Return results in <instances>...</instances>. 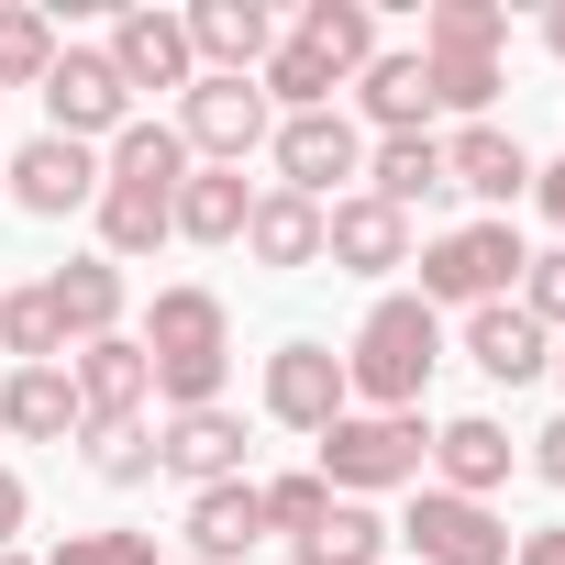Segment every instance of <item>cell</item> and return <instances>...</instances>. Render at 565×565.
<instances>
[{
  "mask_svg": "<svg viewBox=\"0 0 565 565\" xmlns=\"http://www.w3.org/2000/svg\"><path fill=\"white\" fill-rule=\"evenodd\" d=\"M466 366L499 377V388H532V377L554 366V333H543L521 300H488V311H466Z\"/></svg>",
  "mask_w": 565,
  "mask_h": 565,
  "instance_id": "17",
  "label": "cell"
},
{
  "mask_svg": "<svg viewBox=\"0 0 565 565\" xmlns=\"http://www.w3.org/2000/svg\"><path fill=\"white\" fill-rule=\"evenodd\" d=\"M0 565H34V554H0Z\"/></svg>",
  "mask_w": 565,
  "mask_h": 565,
  "instance_id": "42",
  "label": "cell"
},
{
  "mask_svg": "<svg viewBox=\"0 0 565 565\" xmlns=\"http://www.w3.org/2000/svg\"><path fill=\"white\" fill-rule=\"evenodd\" d=\"M532 477H554V488H565V411L532 433Z\"/></svg>",
  "mask_w": 565,
  "mask_h": 565,
  "instance_id": "37",
  "label": "cell"
},
{
  "mask_svg": "<svg viewBox=\"0 0 565 565\" xmlns=\"http://www.w3.org/2000/svg\"><path fill=\"white\" fill-rule=\"evenodd\" d=\"M134 122V89H122V67L100 56V45H56V67H45V134H67V145H111Z\"/></svg>",
  "mask_w": 565,
  "mask_h": 565,
  "instance_id": "7",
  "label": "cell"
},
{
  "mask_svg": "<svg viewBox=\"0 0 565 565\" xmlns=\"http://www.w3.org/2000/svg\"><path fill=\"white\" fill-rule=\"evenodd\" d=\"M510 565H565V521H543V532H521V543H510Z\"/></svg>",
  "mask_w": 565,
  "mask_h": 565,
  "instance_id": "38",
  "label": "cell"
},
{
  "mask_svg": "<svg viewBox=\"0 0 565 565\" xmlns=\"http://www.w3.org/2000/svg\"><path fill=\"white\" fill-rule=\"evenodd\" d=\"M344 411H355V388H344V355H333V344L289 333V344L266 355V422H277V433H311V444H322Z\"/></svg>",
  "mask_w": 565,
  "mask_h": 565,
  "instance_id": "9",
  "label": "cell"
},
{
  "mask_svg": "<svg viewBox=\"0 0 565 565\" xmlns=\"http://www.w3.org/2000/svg\"><path fill=\"white\" fill-rule=\"evenodd\" d=\"M0 189H12L34 222H67V211H89V200H100V156H89V145H67V134H34V145H12Z\"/></svg>",
  "mask_w": 565,
  "mask_h": 565,
  "instance_id": "11",
  "label": "cell"
},
{
  "mask_svg": "<svg viewBox=\"0 0 565 565\" xmlns=\"http://www.w3.org/2000/svg\"><path fill=\"white\" fill-rule=\"evenodd\" d=\"M0 167H12V145H0Z\"/></svg>",
  "mask_w": 565,
  "mask_h": 565,
  "instance_id": "43",
  "label": "cell"
},
{
  "mask_svg": "<svg viewBox=\"0 0 565 565\" xmlns=\"http://www.w3.org/2000/svg\"><path fill=\"white\" fill-rule=\"evenodd\" d=\"M156 477H189V499L200 488H233L244 477V422L211 399V411H167L156 422Z\"/></svg>",
  "mask_w": 565,
  "mask_h": 565,
  "instance_id": "13",
  "label": "cell"
},
{
  "mask_svg": "<svg viewBox=\"0 0 565 565\" xmlns=\"http://www.w3.org/2000/svg\"><path fill=\"white\" fill-rule=\"evenodd\" d=\"M134 344H145V377H156L167 411H211L222 377H233V311L211 289H156V311H145Z\"/></svg>",
  "mask_w": 565,
  "mask_h": 565,
  "instance_id": "3",
  "label": "cell"
},
{
  "mask_svg": "<svg viewBox=\"0 0 565 565\" xmlns=\"http://www.w3.org/2000/svg\"><path fill=\"white\" fill-rule=\"evenodd\" d=\"M543 377H565V344H554V366H543Z\"/></svg>",
  "mask_w": 565,
  "mask_h": 565,
  "instance_id": "41",
  "label": "cell"
},
{
  "mask_svg": "<svg viewBox=\"0 0 565 565\" xmlns=\"http://www.w3.org/2000/svg\"><path fill=\"white\" fill-rule=\"evenodd\" d=\"M255 543H266V499H255V477L189 499V565H244Z\"/></svg>",
  "mask_w": 565,
  "mask_h": 565,
  "instance_id": "21",
  "label": "cell"
},
{
  "mask_svg": "<svg viewBox=\"0 0 565 565\" xmlns=\"http://www.w3.org/2000/svg\"><path fill=\"white\" fill-rule=\"evenodd\" d=\"M100 56L122 67V89H189V78H200V56H189V23H178V12H122Z\"/></svg>",
  "mask_w": 565,
  "mask_h": 565,
  "instance_id": "18",
  "label": "cell"
},
{
  "mask_svg": "<svg viewBox=\"0 0 565 565\" xmlns=\"http://www.w3.org/2000/svg\"><path fill=\"white\" fill-rule=\"evenodd\" d=\"M300 565H388V521L366 499H333V521L300 543Z\"/></svg>",
  "mask_w": 565,
  "mask_h": 565,
  "instance_id": "29",
  "label": "cell"
},
{
  "mask_svg": "<svg viewBox=\"0 0 565 565\" xmlns=\"http://www.w3.org/2000/svg\"><path fill=\"white\" fill-rule=\"evenodd\" d=\"M444 178H455L466 200H488V222H510V200L532 189V156H521V134L466 122V134H444Z\"/></svg>",
  "mask_w": 565,
  "mask_h": 565,
  "instance_id": "16",
  "label": "cell"
},
{
  "mask_svg": "<svg viewBox=\"0 0 565 565\" xmlns=\"http://www.w3.org/2000/svg\"><path fill=\"white\" fill-rule=\"evenodd\" d=\"M433 477H444L455 499H488V488L510 477V422H488V411H455V422L433 433Z\"/></svg>",
  "mask_w": 565,
  "mask_h": 565,
  "instance_id": "22",
  "label": "cell"
},
{
  "mask_svg": "<svg viewBox=\"0 0 565 565\" xmlns=\"http://www.w3.org/2000/svg\"><path fill=\"white\" fill-rule=\"evenodd\" d=\"M433 366H444V311H433L422 289H388V300L355 322V344H344V388H355V411H422Z\"/></svg>",
  "mask_w": 565,
  "mask_h": 565,
  "instance_id": "2",
  "label": "cell"
},
{
  "mask_svg": "<svg viewBox=\"0 0 565 565\" xmlns=\"http://www.w3.org/2000/svg\"><path fill=\"white\" fill-rule=\"evenodd\" d=\"M532 200L554 211V233H565V167H532Z\"/></svg>",
  "mask_w": 565,
  "mask_h": 565,
  "instance_id": "39",
  "label": "cell"
},
{
  "mask_svg": "<svg viewBox=\"0 0 565 565\" xmlns=\"http://www.w3.org/2000/svg\"><path fill=\"white\" fill-rule=\"evenodd\" d=\"M543 45H554V56H565V0H554V12H543Z\"/></svg>",
  "mask_w": 565,
  "mask_h": 565,
  "instance_id": "40",
  "label": "cell"
},
{
  "mask_svg": "<svg viewBox=\"0 0 565 565\" xmlns=\"http://www.w3.org/2000/svg\"><path fill=\"white\" fill-rule=\"evenodd\" d=\"M45 565H167V554H156V532H67Z\"/></svg>",
  "mask_w": 565,
  "mask_h": 565,
  "instance_id": "34",
  "label": "cell"
},
{
  "mask_svg": "<svg viewBox=\"0 0 565 565\" xmlns=\"http://www.w3.org/2000/svg\"><path fill=\"white\" fill-rule=\"evenodd\" d=\"M422 67H433V111L488 122V100H499V56H422Z\"/></svg>",
  "mask_w": 565,
  "mask_h": 565,
  "instance_id": "31",
  "label": "cell"
},
{
  "mask_svg": "<svg viewBox=\"0 0 565 565\" xmlns=\"http://www.w3.org/2000/svg\"><path fill=\"white\" fill-rule=\"evenodd\" d=\"M67 388H78V433H111V422H145L156 377H145V344L134 333H100L67 355Z\"/></svg>",
  "mask_w": 565,
  "mask_h": 565,
  "instance_id": "12",
  "label": "cell"
},
{
  "mask_svg": "<svg viewBox=\"0 0 565 565\" xmlns=\"http://www.w3.org/2000/svg\"><path fill=\"white\" fill-rule=\"evenodd\" d=\"M510 300H521V311H532V322H543V333H565V244H554V255H532V266H521V289H510Z\"/></svg>",
  "mask_w": 565,
  "mask_h": 565,
  "instance_id": "35",
  "label": "cell"
},
{
  "mask_svg": "<svg viewBox=\"0 0 565 565\" xmlns=\"http://www.w3.org/2000/svg\"><path fill=\"white\" fill-rule=\"evenodd\" d=\"M178 178H189L178 122H122V134L100 145V200H89V222H100V255H111V266L167 244V222H178Z\"/></svg>",
  "mask_w": 565,
  "mask_h": 565,
  "instance_id": "1",
  "label": "cell"
},
{
  "mask_svg": "<svg viewBox=\"0 0 565 565\" xmlns=\"http://www.w3.org/2000/svg\"><path fill=\"white\" fill-rule=\"evenodd\" d=\"M0 433H23V444L78 433V388H67V366H12V377H0Z\"/></svg>",
  "mask_w": 565,
  "mask_h": 565,
  "instance_id": "26",
  "label": "cell"
},
{
  "mask_svg": "<svg viewBox=\"0 0 565 565\" xmlns=\"http://www.w3.org/2000/svg\"><path fill=\"white\" fill-rule=\"evenodd\" d=\"M455 178H444V134H377L366 145V200H388L399 222L422 211V200H444Z\"/></svg>",
  "mask_w": 565,
  "mask_h": 565,
  "instance_id": "20",
  "label": "cell"
},
{
  "mask_svg": "<svg viewBox=\"0 0 565 565\" xmlns=\"http://www.w3.org/2000/svg\"><path fill=\"white\" fill-rule=\"evenodd\" d=\"M521 266H532V244L510 233V222H455V233H433L422 244V300L444 311H488V300H510L521 289Z\"/></svg>",
  "mask_w": 565,
  "mask_h": 565,
  "instance_id": "5",
  "label": "cell"
},
{
  "mask_svg": "<svg viewBox=\"0 0 565 565\" xmlns=\"http://www.w3.org/2000/svg\"><path fill=\"white\" fill-rule=\"evenodd\" d=\"M499 34H510L499 0H433L422 12V56H499Z\"/></svg>",
  "mask_w": 565,
  "mask_h": 565,
  "instance_id": "28",
  "label": "cell"
},
{
  "mask_svg": "<svg viewBox=\"0 0 565 565\" xmlns=\"http://www.w3.org/2000/svg\"><path fill=\"white\" fill-rule=\"evenodd\" d=\"M266 134H277V111H266L255 78H189V89H178V145H189V167H244Z\"/></svg>",
  "mask_w": 565,
  "mask_h": 565,
  "instance_id": "8",
  "label": "cell"
},
{
  "mask_svg": "<svg viewBox=\"0 0 565 565\" xmlns=\"http://www.w3.org/2000/svg\"><path fill=\"white\" fill-rule=\"evenodd\" d=\"M422 466H433V433H422V411H344L333 433H322V488L333 499H377V488H422Z\"/></svg>",
  "mask_w": 565,
  "mask_h": 565,
  "instance_id": "4",
  "label": "cell"
},
{
  "mask_svg": "<svg viewBox=\"0 0 565 565\" xmlns=\"http://www.w3.org/2000/svg\"><path fill=\"white\" fill-rule=\"evenodd\" d=\"M0 355L12 366H67V333H56L45 289H0Z\"/></svg>",
  "mask_w": 565,
  "mask_h": 565,
  "instance_id": "30",
  "label": "cell"
},
{
  "mask_svg": "<svg viewBox=\"0 0 565 565\" xmlns=\"http://www.w3.org/2000/svg\"><path fill=\"white\" fill-rule=\"evenodd\" d=\"M45 311H56L67 355L100 344V333H122V266H111V255H67V266L45 277Z\"/></svg>",
  "mask_w": 565,
  "mask_h": 565,
  "instance_id": "19",
  "label": "cell"
},
{
  "mask_svg": "<svg viewBox=\"0 0 565 565\" xmlns=\"http://www.w3.org/2000/svg\"><path fill=\"white\" fill-rule=\"evenodd\" d=\"M244 211H255V189H244V167H189L178 178V244H244Z\"/></svg>",
  "mask_w": 565,
  "mask_h": 565,
  "instance_id": "23",
  "label": "cell"
},
{
  "mask_svg": "<svg viewBox=\"0 0 565 565\" xmlns=\"http://www.w3.org/2000/svg\"><path fill=\"white\" fill-rule=\"evenodd\" d=\"M45 67H56V12L0 0V89H45Z\"/></svg>",
  "mask_w": 565,
  "mask_h": 565,
  "instance_id": "27",
  "label": "cell"
},
{
  "mask_svg": "<svg viewBox=\"0 0 565 565\" xmlns=\"http://www.w3.org/2000/svg\"><path fill=\"white\" fill-rule=\"evenodd\" d=\"M23 521H34V488H23L12 466H0V554H12V532H23Z\"/></svg>",
  "mask_w": 565,
  "mask_h": 565,
  "instance_id": "36",
  "label": "cell"
},
{
  "mask_svg": "<svg viewBox=\"0 0 565 565\" xmlns=\"http://www.w3.org/2000/svg\"><path fill=\"white\" fill-rule=\"evenodd\" d=\"M322 266H344V277H388V266H411V222H399L388 200L344 189V200L322 211Z\"/></svg>",
  "mask_w": 565,
  "mask_h": 565,
  "instance_id": "15",
  "label": "cell"
},
{
  "mask_svg": "<svg viewBox=\"0 0 565 565\" xmlns=\"http://www.w3.org/2000/svg\"><path fill=\"white\" fill-rule=\"evenodd\" d=\"M266 156H277V189H289V200H322V211L366 178V134H355L344 111H289V122L266 134Z\"/></svg>",
  "mask_w": 565,
  "mask_h": 565,
  "instance_id": "6",
  "label": "cell"
},
{
  "mask_svg": "<svg viewBox=\"0 0 565 565\" xmlns=\"http://www.w3.org/2000/svg\"><path fill=\"white\" fill-rule=\"evenodd\" d=\"M244 255H255V266H322V200L255 189V211H244Z\"/></svg>",
  "mask_w": 565,
  "mask_h": 565,
  "instance_id": "24",
  "label": "cell"
},
{
  "mask_svg": "<svg viewBox=\"0 0 565 565\" xmlns=\"http://www.w3.org/2000/svg\"><path fill=\"white\" fill-rule=\"evenodd\" d=\"M255 499H266V532H289V543H311V532L333 521V488H322V477H266Z\"/></svg>",
  "mask_w": 565,
  "mask_h": 565,
  "instance_id": "32",
  "label": "cell"
},
{
  "mask_svg": "<svg viewBox=\"0 0 565 565\" xmlns=\"http://www.w3.org/2000/svg\"><path fill=\"white\" fill-rule=\"evenodd\" d=\"M388 532L411 543V565H510L499 510H488V499H455V488H422L411 521H388Z\"/></svg>",
  "mask_w": 565,
  "mask_h": 565,
  "instance_id": "10",
  "label": "cell"
},
{
  "mask_svg": "<svg viewBox=\"0 0 565 565\" xmlns=\"http://www.w3.org/2000/svg\"><path fill=\"white\" fill-rule=\"evenodd\" d=\"M355 100H366L377 134H433V67H422V45H411V56L377 45V67L355 78Z\"/></svg>",
  "mask_w": 565,
  "mask_h": 565,
  "instance_id": "25",
  "label": "cell"
},
{
  "mask_svg": "<svg viewBox=\"0 0 565 565\" xmlns=\"http://www.w3.org/2000/svg\"><path fill=\"white\" fill-rule=\"evenodd\" d=\"M189 56H200V78H255L266 56H277V12L266 0H189Z\"/></svg>",
  "mask_w": 565,
  "mask_h": 565,
  "instance_id": "14",
  "label": "cell"
},
{
  "mask_svg": "<svg viewBox=\"0 0 565 565\" xmlns=\"http://www.w3.org/2000/svg\"><path fill=\"white\" fill-rule=\"evenodd\" d=\"M89 466H100V488H145V477H156V422H111V433H89Z\"/></svg>",
  "mask_w": 565,
  "mask_h": 565,
  "instance_id": "33",
  "label": "cell"
}]
</instances>
